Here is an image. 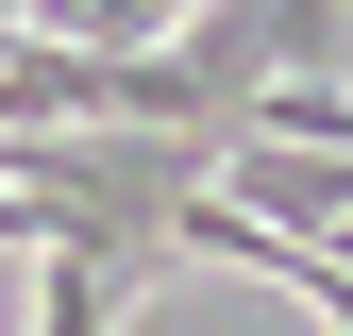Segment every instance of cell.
<instances>
[{
  "label": "cell",
  "instance_id": "6da1fadb",
  "mask_svg": "<svg viewBox=\"0 0 353 336\" xmlns=\"http://www.w3.org/2000/svg\"><path fill=\"white\" fill-rule=\"evenodd\" d=\"M168 51H185V101L219 118V135H236V118L270 101L286 67H320V51H336V0H202Z\"/></svg>",
  "mask_w": 353,
  "mask_h": 336
},
{
  "label": "cell",
  "instance_id": "7a4b0ae2",
  "mask_svg": "<svg viewBox=\"0 0 353 336\" xmlns=\"http://www.w3.org/2000/svg\"><path fill=\"white\" fill-rule=\"evenodd\" d=\"M34 269H51V286H34V336H118V286H152L118 235H51Z\"/></svg>",
  "mask_w": 353,
  "mask_h": 336
}]
</instances>
